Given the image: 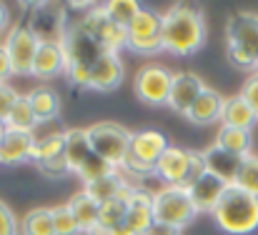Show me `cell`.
Masks as SVG:
<instances>
[{"label":"cell","instance_id":"1","mask_svg":"<svg viewBox=\"0 0 258 235\" xmlns=\"http://www.w3.org/2000/svg\"><path fill=\"white\" fill-rule=\"evenodd\" d=\"M206 40V23L193 5H171L163 13V50L188 58L201 50Z\"/></svg>","mask_w":258,"mask_h":235},{"label":"cell","instance_id":"2","mask_svg":"<svg viewBox=\"0 0 258 235\" xmlns=\"http://www.w3.org/2000/svg\"><path fill=\"white\" fill-rule=\"evenodd\" d=\"M60 48H63V58H66V70L63 75L68 78L71 85L76 88H88L90 80V68L98 63V58L105 53L86 30L76 23V25H66L63 35H60Z\"/></svg>","mask_w":258,"mask_h":235},{"label":"cell","instance_id":"3","mask_svg":"<svg viewBox=\"0 0 258 235\" xmlns=\"http://www.w3.org/2000/svg\"><path fill=\"white\" fill-rule=\"evenodd\" d=\"M216 223L231 235H248L258 230V198L228 185L213 210Z\"/></svg>","mask_w":258,"mask_h":235},{"label":"cell","instance_id":"4","mask_svg":"<svg viewBox=\"0 0 258 235\" xmlns=\"http://www.w3.org/2000/svg\"><path fill=\"white\" fill-rule=\"evenodd\" d=\"M228 60L241 70H258V13H236L226 25Z\"/></svg>","mask_w":258,"mask_h":235},{"label":"cell","instance_id":"5","mask_svg":"<svg viewBox=\"0 0 258 235\" xmlns=\"http://www.w3.org/2000/svg\"><path fill=\"white\" fill-rule=\"evenodd\" d=\"M203 175H206V163H203V153L198 150H183L168 145L166 153L156 163V178L163 185L190 190Z\"/></svg>","mask_w":258,"mask_h":235},{"label":"cell","instance_id":"6","mask_svg":"<svg viewBox=\"0 0 258 235\" xmlns=\"http://www.w3.org/2000/svg\"><path fill=\"white\" fill-rule=\"evenodd\" d=\"M168 145L171 143L161 130H138V133H133L131 145H128V155L120 165L123 173H128L133 178L156 175V163L166 153Z\"/></svg>","mask_w":258,"mask_h":235},{"label":"cell","instance_id":"7","mask_svg":"<svg viewBox=\"0 0 258 235\" xmlns=\"http://www.w3.org/2000/svg\"><path fill=\"white\" fill-rule=\"evenodd\" d=\"M128 50L138 55H156L163 50V15L153 8H141L125 28Z\"/></svg>","mask_w":258,"mask_h":235},{"label":"cell","instance_id":"8","mask_svg":"<svg viewBox=\"0 0 258 235\" xmlns=\"http://www.w3.org/2000/svg\"><path fill=\"white\" fill-rule=\"evenodd\" d=\"M88 143H90V150L95 155H100L105 163H110L113 168L120 170L123 160L128 155V145H131V130L118 125V123H95V125H88Z\"/></svg>","mask_w":258,"mask_h":235},{"label":"cell","instance_id":"9","mask_svg":"<svg viewBox=\"0 0 258 235\" xmlns=\"http://www.w3.org/2000/svg\"><path fill=\"white\" fill-rule=\"evenodd\" d=\"M198 215L188 190L183 188H173V185H163L161 190L153 193V220L171 225L183 230V225L193 223V218Z\"/></svg>","mask_w":258,"mask_h":235},{"label":"cell","instance_id":"10","mask_svg":"<svg viewBox=\"0 0 258 235\" xmlns=\"http://www.w3.org/2000/svg\"><path fill=\"white\" fill-rule=\"evenodd\" d=\"M78 25L86 30L88 35L105 50V53H120L125 45H128V35H125V28L118 25L108 13L105 8H88L83 13V18L78 20Z\"/></svg>","mask_w":258,"mask_h":235},{"label":"cell","instance_id":"11","mask_svg":"<svg viewBox=\"0 0 258 235\" xmlns=\"http://www.w3.org/2000/svg\"><path fill=\"white\" fill-rule=\"evenodd\" d=\"M3 45L8 50L13 75H33V60H35V53L40 45V38L35 35V30L23 23L13 25V28H8Z\"/></svg>","mask_w":258,"mask_h":235},{"label":"cell","instance_id":"12","mask_svg":"<svg viewBox=\"0 0 258 235\" xmlns=\"http://www.w3.org/2000/svg\"><path fill=\"white\" fill-rule=\"evenodd\" d=\"M171 80L173 73L168 68H163L161 63H148L133 78L136 98L146 105H166L171 93Z\"/></svg>","mask_w":258,"mask_h":235},{"label":"cell","instance_id":"13","mask_svg":"<svg viewBox=\"0 0 258 235\" xmlns=\"http://www.w3.org/2000/svg\"><path fill=\"white\" fill-rule=\"evenodd\" d=\"M38 170L48 178H63L71 173L68 158H66V133H50L35 140L33 158Z\"/></svg>","mask_w":258,"mask_h":235},{"label":"cell","instance_id":"14","mask_svg":"<svg viewBox=\"0 0 258 235\" xmlns=\"http://www.w3.org/2000/svg\"><path fill=\"white\" fill-rule=\"evenodd\" d=\"M203 90H206V83L198 78L196 73L178 70V73H173L171 93H168V103H166V105L173 108L175 113H183V115H185Z\"/></svg>","mask_w":258,"mask_h":235},{"label":"cell","instance_id":"15","mask_svg":"<svg viewBox=\"0 0 258 235\" xmlns=\"http://www.w3.org/2000/svg\"><path fill=\"white\" fill-rule=\"evenodd\" d=\"M35 140L38 138H35L33 130L3 128V135H0V165H18L23 160H30Z\"/></svg>","mask_w":258,"mask_h":235},{"label":"cell","instance_id":"16","mask_svg":"<svg viewBox=\"0 0 258 235\" xmlns=\"http://www.w3.org/2000/svg\"><path fill=\"white\" fill-rule=\"evenodd\" d=\"M153 220V193L146 188H136L128 195V213H125V225L136 235H141L146 228H151Z\"/></svg>","mask_w":258,"mask_h":235},{"label":"cell","instance_id":"17","mask_svg":"<svg viewBox=\"0 0 258 235\" xmlns=\"http://www.w3.org/2000/svg\"><path fill=\"white\" fill-rule=\"evenodd\" d=\"M123 75H125V70H123L120 58H118L115 53H103V55L98 58V63L90 68L88 88L100 90V93H105V90H115V88L123 83Z\"/></svg>","mask_w":258,"mask_h":235},{"label":"cell","instance_id":"18","mask_svg":"<svg viewBox=\"0 0 258 235\" xmlns=\"http://www.w3.org/2000/svg\"><path fill=\"white\" fill-rule=\"evenodd\" d=\"M66 70V58H63V48L58 40H40L35 60H33V75L38 80H50L58 78Z\"/></svg>","mask_w":258,"mask_h":235},{"label":"cell","instance_id":"19","mask_svg":"<svg viewBox=\"0 0 258 235\" xmlns=\"http://www.w3.org/2000/svg\"><path fill=\"white\" fill-rule=\"evenodd\" d=\"M226 188H228L226 180H221V178H216L213 173L206 170V175L188 190V195H190V200H193V205H196L198 213H213L216 205H218V200L223 198Z\"/></svg>","mask_w":258,"mask_h":235},{"label":"cell","instance_id":"20","mask_svg":"<svg viewBox=\"0 0 258 235\" xmlns=\"http://www.w3.org/2000/svg\"><path fill=\"white\" fill-rule=\"evenodd\" d=\"M223 103L226 98L213 90V88H206L198 100L190 105V110L185 113V120L193 123V125H211V123H218L221 120V113H223Z\"/></svg>","mask_w":258,"mask_h":235},{"label":"cell","instance_id":"21","mask_svg":"<svg viewBox=\"0 0 258 235\" xmlns=\"http://www.w3.org/2000/svg\"><path fill=\"white\" fill-rule=\"evenodd\" d=\"M83 190L100 205V203H108V200H115V198H128L133 185L115 170V173H110V175H105V178H100L90 185H83Z\"/></svg>","mask_w":258,"mask_h":235},{"label":"cell","instance_id":"22","mask_svg":"<svg viewBox=\"0 0 258 235\" xmlns=\"http://www.w3.org/2000/svg\"><path fill=\"white\" fill-rule=\"evenodd\" d=\"M203 163H206L208 173H213L216 178H221V180H226L231 185L236 173H238V168H241V163H243V158L233 155V153H228V150H223L218 145H211V148L203 150Z\"/></svg>","mask_w":258,"mask_h":235},{"label":"cell","instance_id":"23","mask_svg":"<svg viewBox=\"0 0 258 235\" xmlns=\"http://www.w3.org/2000/svg\"><path fill=\"white\" fill-rule=\"evenodd\" d=\"M28 100H30V108H33V115H35V123L43 125V123H50L60 115V95L48 88V85H38L28 93Z\"/></svg>","mask_w":258,"mask_h":235},{"label":"cell","instance_id":"24","mask_svg":"<svg viewBox=\"0 0 258 235\" xmlns=\"http://www.w3.org/2000/svg\"><path fill=\"white\" fill-rule=\"evenodd\" d=\"M258 115L253 113V108L241 98V95H233V98H226L223 103V113H221V123L228 125V128H241V130H251L256 125Z\"/></svg>","mask_w":258,"mask_h":235},{"label":"cell","instance_id":"25","mask_svg":"<svg viewBox=\"0 0 258 235\" xmlns=\"http://www.w3.org/2000/svg\"><path fill=\"white\" fill-rule=\"evenodd\" d=\"M66 205L71 208V213H73V218H76V223H78L81 233L88 235L95 225H98V210H100V205L88 195L86 190H78V193H76Z\"/></svg>","mask_w":258,"mask_h":235},{"label":"cell","instance_id":"26","mask_svg":"<svg viewBox=\"0 0 258 235\" xmlns=\"http://www.w3.org/2000/svg\"><path fill=\"white\" fill-rule=\"evenodd\" d=\"M213 145H218V148H223V150H228V153H233L238 158H248L251 155V148H253V135H251V130L221 125Z\"/></svg>","mask_w":258,"mask_h":235},{"label":"cell","instance_id":"27","mask_svg":"<svg viewBox=\"0 0 258 235\" xmlns=\"http://www.w3.org/2000/svg\"><path fill=\"white\" fill-rule=\"evenodd\" d=\"M63 133H66V158H68L71 173H78V168L93 153L90 143H88V133L86 128H71V130H63Z\"/></svg>","mask_w":258,"mask_h":235},{"label":"cell","instance_id":"28","mask_svg":"<svg viewBox=\"0 0 258 235\" xmlns=\"http://www.w3.org/2000/svg\"><path fill=\"white\" fill-rule=\"evenodd\" d=\"M20 235H55L50 208H33L20 220Z\"/></svg>","mask_w":258,"mask_h":235},{"label":"cell","instance_id":"29","mask_svg":"<svg viewBox=\"0 0 258 235\" xmlns=\"http://www.w3.org/2000/svg\"><path fill=\"white\" fill-rule=\"evenodd\" d=\"M5 128H13V130H35V115H33V108H30V100L28 95H20L8 115V120L3 123Z\"/></svg>","mask_w":258,"mask_h":235},{"label":"cell","instance_id":"30","mask_svg":"<svg viewBox=\"0 0 258 235\" xmlns=\"http://www.w3.org/2000/svg\"><path fill=\"white\" fill-rule=\"evenodd\" d=\"M231 185H236L238 190L258 198V155L243 158V163H241V168H238Z\"/></svg>","mask_w":258,"mask_h":235},{"label":"cell","instance_id":"31","mask_svg":"<svg viewBox=\"0 0 258 235\" xmlns=\"http://www.w3.org/2000/svg\"><path fill=\"white\" fill-rule=\"evenodd\" d=\"M125 213H128V198H115V200L100 203L98 225H103V228H118V225L125 223Z\"/></svg>","mask_w":258,"mask_h":235},{"label":"cell","instance_id":"32","mask_svg":"<svg viewBox=\"0 0 258 235\" xmlns=\"http://www.w3.org/2000/svg\"><path fill=\"white\" fill-rule=\"evenodd\" d=\"M118 168H113L110 163H105L100 155H95V153H90L86 158V163L78 168V178L83 180V185H90V183H95V180H100V178H105V175H110V173H115Z\"/></svg>","mask_w":258,"mask_h":235},{"label":"cell","instance_id":"33","mask_svg":"<svg viewBox=\"0 0 258 235\" xmlns=\"http://www.w3.org/2000/svg\"><path fill=\"white\" fill-rule=\"evenodd\" d=\"M103 8H105V13H108L118 25L128 28V23L138 15V10H141L143 5L136 3V0H110V3H105Z\"/></svg>","mask_w":258,"mask_h":235},{"label":"cell","instance_id":"34","mask_svg":"<svg viewBox=\"0 0 258 235\" xmlns=\"http://www.w3.org/2000/svg\"><path fill=\"white\" fill-rule=\"evenodd\" d=\"M50 215H53V230L55 235H81V228L71 213L68 205H55L50 208Z\"/></svg>","mask_w":258,"mask_h":235},{"label":"cell","instance_id":"35","mask_svg":"<svg viewBox=\"0 0 258 235\" xmlns=\"http://www.w3.org/2000/svg\"><path fill=\"white\" fill-rule=\"evenodd\" d=\"M18 98H20V93L13 85L0 83V123L8 120V115H10V110H13V105H15Z\"/></svg>","mask_w":258,"mask_h":235},{"label":"cell","instance_id":"36","mask_svg":"<svg viewBox=\"0 0 258 235\" xmlns=\"http://www.w3.org/2000/svg\"><path fill=\"white\" fill-rule=\"evenodd\" d=\"M0 235H20V220L3 200H0Z\"/></svg>","mask_w":258,"mask_h":235},{"label":"cell","instance_id":"37","mask_svg":"<svg viewBox=\"0 0 258 235\" xmlns=\"http://www.w3.org/2000/svg\"><path fill=\"white\" fill-rule=\"evenodd\" d=\"M238 95H241V98H243V100H246V103L253 108V113L258 115V70L248 80H246V83H243V90H241Z\"/></svg>","mask_w":258,"mask_h":235},{"label":"cell","instance_id":"38","mask_svg":"<svg viewBox=\"0 0 258 235\" xmlns=\"http://www.w3.org/2000/svg\"><path fill=\"white\" fill-rule=\"evenodd\" d=\"M10 75H13V65H10V58H8L5 45L0 43V83H8Z\"/></svg>","mask_w":258,"mask_h":235},{"label":"cell","instance_id":"39","mask_svg":"<svg viewBox=\"0 0 258 235\" xmlns=\"http://www.w3.org/2000/svg\"><path fill=\"white\" fill-rule=\"evenodd\" d=\"M141 235H180V230L171 228V225H163V223H153L151 228H146Z\"/></svg>","mask_w":258,"mask_h":235},{"label":"cell","instance_id":"40","mask_svg":"<svg viewBox=\"0 0 258 235\" xmlns=\"http://www.w3.org/2000/svg\"><path fill=\"white\" fill-rule=\"evenodd\" d=\"M8 20H10V15H8V8L0 3V33L8 28Z\"/></svg>","mask_w":258,"mask_h":235},{"label":"cell","instance_id":"41","mask_svg":"<svg viewBox=\"0 0 258 235\" xmlns=\"http://www.w3.org/2000/svg\"><path fill=\"white\" fill-rule=\"evenodd\" d=\"M88 235H113L110 233V228H103V225H95V228H93V230H90V233Z\"/></svg>","mask_w":258,"mask_h":235},{"label":"cell","instance_id":"42","mask_svg":"<svg viewBox=\"0 0 258 235\" xmlns=\"http://www.w3.org/2000/svg\"><path fill=\"white\" fill-rule=\"evenodd\" d=\"M3 128H5V125H3V123H0V135H3Z\"/></svg>","mask_w":258,"mask_h":235}]
</instances>
